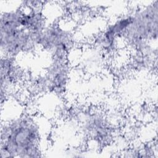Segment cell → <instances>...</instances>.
Returning <instances> with one entry per match:
<instances>
[{
	"mask_svg": "<svg viewBox=\"0 0 158 158\" xmlns=\"http://www.w3.org/2000/svg\"><path fill=\"white\" fill-rule=\"evenodd\" d=\"M157 4L150 6L132 15V20L125 37L135 43H141L157 36Z\"/></svg>",
	"mask_w": 158,
	"mask_h": 158,
	"instance_id": "3957f363",
	"label": "cell"
},
{
	"mask_svg": "<svg viewBox=\"0 0 158 158\" xmlns=\"http://www.w3.org/2000/svg\"><path fill=\"white\" fill-rule=\"evenodd\" d=\"M43 133L33 115H20L2 123L1 157L41 156Z\"/></svg>",
	"mask_w": 158,
	"mask_h": 158,
	"instance_id": "7a4b0ae2",
	"label": "cell"
},
{
	"mask_svg": "<svg viewBox=\"0 0 158 158\" xmlns=\"http://www.w3.org/2000/svg\"><path fill=\"white\" fill-rule=\"evenodd\" d=\"M45 29L42 15L33 10L17 8L1 12V49L2 56L14 57L39 45Z\"/></svg>",
	"mask_w": 158,
	"mask_h": 158,
	"instance_id": "6da1fadb",
	"label": "cell"
}]
</instances>
